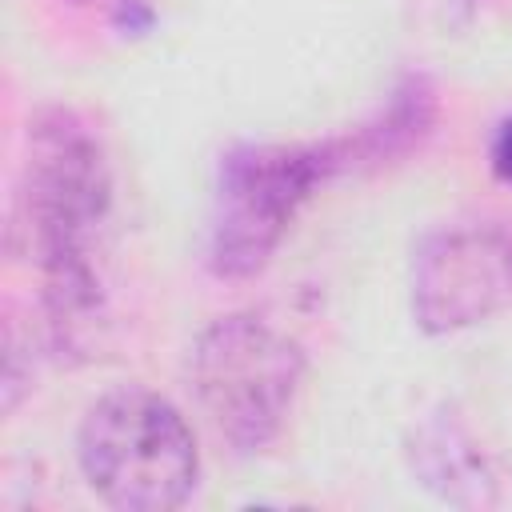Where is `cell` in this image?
<instances>
[{
  "mask_svg": "<svg viewBox=\"0 0 512 512\" xmlns=\"http://www.w3.org/2000/svg\"><path fill=\"white\" fill-rule=\"evenodd\" d=\"M84 484L120 512H172L200 484V448L184 412L140 384L88 404L76 428Z\"/></svg>",
  "mask_w": 512,
  "mask_h": 512,
  "instance_id": "cell-1",
  "label": "cell"
},
{
  "mask_svg": "<svg viewBox=\"0 0 512 512\" xmlns=\"http://www.w3.org/2000/svg\"><path fill=\"white\" fill-rule=\"evenodd\" d=\"M188 372L196 404L220 444L236 456H256L284 432L308 372V352L288 328L260 312H228L200 328Z\"/></svg>",
  "mask_w": 512,
  "mask_h": 512,
  "instance_id": "cell-2",
  "label": "cell"
},
{
  "mask_svg": "<svg viewBox=\"0 0 512 512\" xmlns=\"http://www.w3.org/2000/svg\"><path fill=\"white\" fill-rule=\"evenodd\" d=\"M344 172L340 136L312 144H236L216 164L208 212V272L248 280L268 268L296 212Z\"/></svg>",
  "mask_w": 512,
  "mask_h": 512,
  "instance_id": "cell-3",
  "label": "cell"
},
{
  "mask_svg": "<svg viewBox=\"0 0 512 512\" xmlns=\"http://www.w3.org/2000/svg\"><path fill=\"white\" fill-rule=\"evenodd\" d=\"M112 212V156L96 124L48 104L28 120L20 160V220L36 268L92 260Z\"/></svg>",
  "mask_w": 512,
  "mask_h": 512,
  "instance_id": "cell-4",
  "label": "cell"
},
{
  "mask_svg": "<svg viewBox=\"0 0 512 512\" xmlns=\"http://www.w3.org/2000/svg\"><path fill=\"white\" fill-rule=\"evenodd\" d=\"M408 308L424 336H456L512 308V216L424 232L408 264Z\"/></svg>",
  "mask_w": 512,
  "mask_h": 512,
  "instance_id": "cell-5",
  "label": "cell"
},
{
  "mask_svg": "<svg viewBox=\"0 0 512 512\" xmlns=\"http://www.w3.org/2000/svg\"><path fill=\"white\" fill-rule=\"evenodd\" d=\"M404 464L412 480L440 504H452V508L500 504V480L484 444L444 404L412 420L404 436Z\"/></svg>",
  "mask_w": 512,
  "mask_h": 512,
  "instance_id": "cell-6",
  "label": "cell"
},
{
  "mask_svg": "<svg viewBox=\"0 0 512 512\" xmlns=\"http://www.w3.org/2000/svg\"><path fill=\"white\" fill-rule=\"evenodd\" d=\"M436 124V92L424 76H404L376 116H368L356 132L340 136L344 148V172L360 168H384L416 152Z\"/></svg>",
  "mask_w": 512,
  "mask_h": 512,
  "instance_id": "cell-7",
  "label": "cell"
},
{
  "mask_svg": "<svg viewBox=\"0 0 512 512\" xmlns=\"http://www.w3.org/2000/svg\"><path fill=\"white\" fill-rule=\"evenodd\" d=\"M488 164H492V172L512 188V116L496 124L492 144H488Z\"/></svg>",
  "mask_w": 512,
  "mask_h": 512,
  "instance_id": "cell-8",
  "label": "cell"
}]
</instances>
